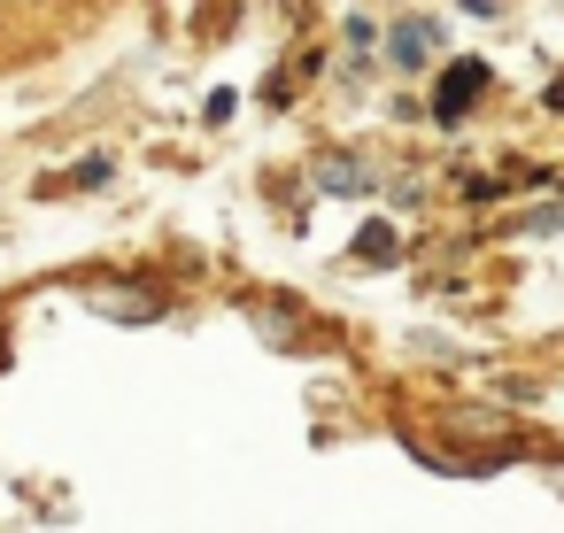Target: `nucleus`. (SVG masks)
<instances>
[{
  "instance_id": "1",
  "label": "nucleus",
  "mask_w": 564,
  "mask_h": 533,
  "mask_svg": "<svg viewBox=\"0 0 564 533\" xmlns=\"http://www.w3.org/2000/svg\"><path fill=\"white\" fill-rule=\"evenodd\" d=\"M433 47H441V32H433L425 17H402V24L387 32V55H394L402 70H425V63H433Z\"/></svg>"
},
{
  "instance_id": "2",
  "label": "nucleus",
  "mask_w": 564,
  "mask_h": 533,
  "mask_svg": "<svg viewBox=\"0 0 564 533\" xmlns=\"http://www.w3.org/2000/svg\"><path fill=\"white\" fill-rule=\"evenodd\" d=\"M310 178H317L325 194H371V163H356V155H317Z\"/></svg>"
}]
</instances>
